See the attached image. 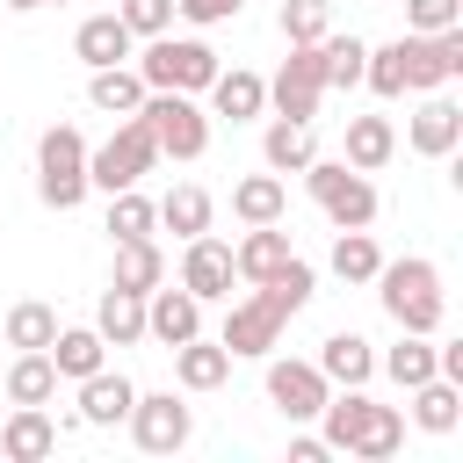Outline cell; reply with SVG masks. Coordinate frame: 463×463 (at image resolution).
Listing matches in <instances>:
<instances>
[{
  "label": "cell",
  "mask_w": 463,
  "mask_h": 463,
  "mask_svg": "<svg viewBox=\"0 0 463 463\" xmlns=\"http://www.w3.org/2000/svg\"><path fill=\"white\" fill-rule=\"evenodd\" d=\"M318 441L333 456H354V463H391L405 449V412L398 405H376L369 383L362 391H333L318 405Z\"/></svg>",
  "instance_id": "6da1fadb"
},
{
  "label": "cell",
  "mask_w": 463,
  "mask_h": 463,
  "mask_svg": "<svg viewBox=\"0 0 463 463\" xmlns=\"http://www.w3.org/2000/svg\"><path fill=\"white\" fill-rule=\"evenodd\" d=\"M376 304L398 333H441L449 318V289H441V268L427 253H405V260H383L376 268Z\"/></svg>",
  "instance_id": "7a4b0ae2"
},
{
  "label": "cell",
  "mask_w": 463,
  "mask_h": 463,
  "mask_svg": "<svg viewBox=\"0 0 463 463\" xmlns=\"http://www.w3.org/2000/svg\"><path fill=\"white\" fill-rule=\"evenodd\" d=\"M159 166V145H152V123L130 109V116H116V130H109V145H94L87 152V188H101V195H116V188H137L145 174Z\"/></svg>",
  "instance_id": "3957f363"
},
{
  "label": "cell",
  "mask_w": 463,
  "mask_h": 463,
  "mask_svg": "<svg viewBox=\"0 0 463 463\" xmlns=\"http://www.w3.org/2000/svg\"><path fill=\"white\" fill-rule=\"evenodd\" d=\"M137 116L152 123V145H159V159H203L210 152V116H203V101L195 94H174V87H145V101H137Z\"/></svg>",
  "instance_id": "277c9868"
},
{
  "label": "cell",
  "mask_w": 463,
  "mask_h": 463,
  "mask_svg": "<svg viewBox=\"0 0 463 463\" xmlns=\"http://www.w3.org/2000/svg\"><path fill=\"white\" fill-rule=\"evenodd\" d=\"M36 195H43V210H80L87 203V137L72 130V123H51L43 137H36Z\"/></svg>",
  "instance_id": "5b68a950"
},
{
  "label": "cell",
  "mask_w": 463,
  "mask_h": 463,
  "mask_svg": "<svg viewBox=\"0 0 463 463\" xmlns=\"http://www.w3.org/2000/svg\"><path fill=\"white\" fill-rule=\"evenodd\" d=\"M304 188H311V203L326 210L333 232L376 224V181H369L362 166H347V159H311V166H304Z\"/></svg>",
  "instance_id": "8992f818"
},
{
  "label": "cell",
  "mask_w": 463,
  "mask_h": 463,
  "mask_svg": "<svg viewBox=\"0 0 463 463\" xmlns=\"http://www.w3.org/2000/svg\"><path fill=\"white\" fill-rule=\"evenodd\" d=\"M137 80L145 87H174V94H203L217 80V51L203 36H145V58H137Z\"/></svg>",
  "instance_id": "52a82bcc"
},
{
  "label": "cell",
  "mask_w": 463,
  "mask_h": 463,
  "mask_svg": "<svg viewBox=\"0 0 463 463\" xmlns=\"http://www.w3.org/2000/svg\"><path fill=\"white\" fill-rule=\"evenodd\" d=\"M282 326H289V311H282L268 289H246V297L224 311V333H217V340H224L232 362H260V354L282 347Z\"/></svg>",
  "instance_id": "ba28073f"
},
{
  "label": "cell",
  "mask_w": 463,
  "mask_h": 463,
  "mask_svg": "<svg viewBox=\"0 0 463 463\" xmlns=\"http://www.w3.org/2000/svg\"><path fill=\"white\" fill-rule=\"evenodd\" d=\"M318 101H326V51H318V43H289L282 72L268 80V109H275V116H297V123H311V116H318Z\"/></svg>",
  "instance_id": "9c48e42d"
},
{
  "label": "cell",
  "mask_w": 463,
  "mask_h": 463,
  "mask_svg": "<svg viewBox=\"0 0 463 463\" xmlns=\"http://www.w3.org/2000/svg\"><path fill=\"white\" fill-rule=\"evenodd\" d=\"M123 427H130V441H137L145 456H174V449H188V434H195V412H188L174 391H137Z\"/></svg>",
  "instance_id": "30bf717a"
},
{
  "label": "cell",
  "mask_w": 463,
  "mask_h": 463,
  "mask_svg": "<svg viewBox=\"0 0 463 463\" xmlns=\"http://www.w3.org/2000/svg\"><path fill=\"white\" fill-rule=\"evenodd\" d=\"M260 362H268V405H275L289 427L318 420V405L333 398V383L318 376V362H297V354H260Z\"/></svg>",
  "instance_id": "8fae6325"
},
{
  "label": "cell",
  "mask_w": 463,
  "mask_h": 463,
  "mask_svg": "<svg viewBox=\"0 0 463 463\" xmlns=\"http://www.w3.org/2000/svg\"><path fill=\"white\" fill-rule=\"evenodd\" d=\"M398 51H405V94H434V87H449L456 72H463V22L456 29H434V36H398Z\"/></svg>",
  "instance_id": "7c38bea8"
},
{
  "label": "cell",
  "mask_w": 463,
  "mask_h": 463,
  "mask_svg": "<svg viewBox=\"0 0 463 463\" xmlns=\"http://www.w3.org/2000/svg\"><path fill=\"white\" fill-rule=\"evenodd\" d=\"M232 246L224 239H210V232H195V239H181V289L195 297V304H232Z\"/></svg>",
  "instance_id": "4fadbf2b"
},
{
  "label": "cell",
  "mask_w": 463,
  "mask_h": 463,
  "mask_svg": "<svg viewBox=\"0 0 463 463\" xmlns=\"http://www.w3.org/2000/svg\"><path fill=\"white\" fill-rule=\"evenodd\" d=\"M405 145L420 152V159H449L456 145H463V109L434 87V94H420V109H412V123H405Z\"/></svg>",
  "instance_id": "5bb4252c"
},
{
  "label": "cell",
  "mask_w": 463,
  "mask_h": 463,
  "mask_svg": "<svg viewBox=\"0 0 463 463\" xmlns=\"http://www.w3.org/2000/svg\"><path fill=\"white\" fill-rule=\"evenodd\" d=\"M289 260H297V246H289V232H282V224H246V239L232 246V275H239L246 289L275 282Z\"/></svg>",
  "instance_id": "9a60e30c"
},
{
  "label": "cell",
  "mask_w": 463,
  "mask_h": 463,
  "mask_svg": "<svg viewBox=\"0 0 463 463\" xmlns=\"http://www.w3.org/2000/svg\"><path fill=\"white\" fill-rule=\"evenodd\" d=\"M130 398H137V383L123 376V369H94V376H80V398H72V420L80 427H123L130 420Z\"/></svg>",
  "instance_id": "2e32d148"
},
{
  "label": "cell",
  "mask_w": 463,
  "mask_h": 463,
  "mask_svg": "<svg viewBox=\"0 0 463 463\" xmlns=\"http://www.w3.org/2000/svg\"><path fill=\"white\" fill-rule=\"evenodd\" d=\"M203 333V304L188 297V289H145V340H159V347H181V340H195Z\"/></svg>",
  "instance_id": "e0dca14e"
},
{
  "label": "cell",
  "mask_w": 463,
  "mask_h": 463,
  "mask_svg": "<svg viewBox=\"0 0 463 463\" xmlns=\"http://www.w3.org/2000/svg\"><path fill=\"white\" fill-rule=\"evenodd\" d=\"M51 449H58V420H51V405H14L7 427H0V456H7V463H43Z\"/></svg>",
  "instance_id": "ac0fdd59"
},
{
  "label": "cell",
  "mask_w": 463,
  "mask_h": 463,
  "mask_svg": "<svg viewBox=\"0 0 463 463\" xmlns=\"http://www.w3.org/2000/svg\"><path fill=\"white\" fill-rule=\"evenodd\" d=\"M318 376H326L333 391H362V383L376 376V347H369L362 333H326V347H318Z\"/></svg>",
  "instance_id": "d6986e66"
},
{
  "label": "cell",
  "mask_w": 463,
  "mask_h": 463,
  "mask_svg": "<svg viewBox=\"0 0 463 463\" xmlns=\"http://www.w3.org/2000/svg\"><path fill=\"white\" fill-rule=\"evenodd\" d=\"M203 94H210V109H217V116H232V123L268 116V80H260V72H246V65H232V72L217 65V80H210Z\"/></svg>",
  "instance_id": "ffe728a7"
},
{
  "label": "cell",
  "mask_w": 463,
  "mask_h": 463,
  "mask_svg": "<svg viewBox=\"0 0 463 463\" xmlns=\"http://www.w3.org/2000/svg\"><path fill=\"white\" fill-rule=\"evenodd\" d=\"M130 43H137V36L123 29V14H87V22L72 29V58H80L87 72H94V65H123Z\"/></svg>",
  "instance_id": "44dd1931"
},
{
  "label": "cell",
  "mask_w": 463,
  "mask_h": 463,
  "mask_svg": "<svg viewBox=\"0 0 463 463\" xmlns=\"http://www.w3.org/2000/svg\"><path fill=\"white\" fill-rule=\"evenodd\" d=\"M260 159H268V174H304V166L318 159V137H311V123H297V116H275V123L260 130Z\"/></svg>",
  "instance_id": "7402d4cb"
},
{
  "label": "cell",
  "mask_w": 463,
  "mask_h": 463,
  "mask_svg": "<svg viewBox=\"0 0 463 463\" xmlns=\"http://www.w3.org/2000/svg\"><path fill=\"white\" fill-rule=\"evenodd\" d=\"M43 354H51L58 383H80V376H94V369L109 362V340H101L94 326H58V340H51Z\"/></svg>",
  "instance_id": "603a6c76"
},
{
  "label": "cell",
  "mask_w": 463,
  "mask_h": 463,
  "mask_svg": "<svg viewBox=\"0 0 463 463\" xmlns=\"http://www.w3.org/2000/svg\"><path fill=\"white\" fill-rule=\"evenodd\" d=\"M174 354V383L181 391H217L224 376H232V354H224V340H181V347H166Z\"/></svg>",
  "instance_id": "cb8c5ba5"
},
{
  "label": "cell",
  "mask_w": 463,
  "mask_h": 463,
  "mask_svg": "<svg viewBox=\"0 0 463 463\" xmlns=\"http://www.w3.org/2000/svg\"><path fill=\"white\" fill-rule=\"evenodd\" d=\"M94 333L109 340V347H137L145 340V297L137 289H101V304H94Z\"/></svg>",
  "instance_id": "d4e9b609"
},
{
  "label": "cell",
  "mask_w": 463,
  "mask_h": 463,
  "mask_svg": "<svg viewBox=\"0 0 463 463\" xmlns=\"http://www.w3.org/2000/svg\"><path fill=\"white\" fill-rule=\"evenodd\" d=\"M391 152H398L391 116H347V145H340V159H347V166L376 174V166H391Z\"/></svg>",
  "instance_id": "484cf974"
},
{
  "label": "cell",
  "mask_w": 463,
  "mask_h": 463,
  "mask_svg": "<svg viewBox=\"0 0 463 463\" xmlns=\"http://www.w3.org/2000/svg\"><path fill=\"white\" fill-rule=\"evenodd\" d=\"M51 398H58L51 354L43 347H14V362H7V405H51Z\"/></svg>",
  "instance_id": "4316f807"
},
{
  "label": "cell",
  "mask_w": 463,
  "mask_h": 463,
  "mask_svg": "<svg viewBox=\"0 0 463 463\" xmlns=\"http://www.w3.org/2000/svg\"><path fill=\"white\" fill-rule=\"evenodd\" d=\"M412 427H427V434H456V427H463V383H449V376L412 383Z\"/></svg>",
  "instance_id": "83f0119b"
},
{
  "label": "cell",
  "mask_w": 463,
  "mask_h": 463,
  "mask_svg": "<svg viewBox=\"0 0 463 463\" xmlns=\"http://www.w3.org/2000/svg\"><path fill=\"white\" fill-rule=\"evenodd\" d=\"M282 210H289L282 174H246V181L232 188V217H239V224H282Z\"/></svg>",
  "instance_id": "f1b7e54d"
},
{
  "label": "cell",
  "mask_w": 463,
  "mask_h": 463,
  "mask_svg": "<svg viewBox=\"0 0 463 463\" xmlns=\"http://www.w3.org/2000/svg\"><path fill=\"white\" fill-rule=\"evenodd\" d=\"M87 101H94L101 116H130V109L145 101L137 65H94V72H87Z\"/></svg>",
  "instance_id": "f546056e"
},
{
  "label": "cell",
  "mask_w": 463,
  "mask_h": 463,
  "mask_svg": "<svg viewBox=\"0 0 463 463\" xmlns=\"http://www.w3.org/2000/svg\"><path fill=\"white\" fill-rule=\"evenodd\" d=\"M109 282L145 297V289H159V282H166V253H159L152 239H116V275H109Z\"/></svg>",
  "instance_id": "4dcf8cb0"
},
{
  "label": "cell",
  "mask_w": 463,
  "mask_h": 463,
  "mask_svg": "<svg viewBox=\"0 0 463 463\" xmlns=\"http://www.w3.org/2000/svg\"><path fill=\"white\" fill-rule=\"evenodd\" d=\"M376 369H383L398 391H412V383L441 376V369H434V333H398V347H391V354H376Z\"/></svg>",
  "instance_id": "1f68e13d"
},
{
  "label": "cell",
  "mask_w": 463,
  "mask_h": 463,
  "mask_svg": "<svg viewBox=\"0 0 463 463\" xmlns=\"http://www.w3.org/2000/svg\"><path fill=\"white\" fill-rule=\"evenodd\" d=\"M159 224H166L174 239H195V232H210V188H195V181L166 188V195H159Z\"/></svg>",
  "instance_id": "d6a6232c"
},
{
  "label": "cell",
  "mask_w": 463,
  "mask_h": 463,
  "mask_svg": "<svg viewBox=\"0 0 463 463\" xmlns=\"http://www.w3.org/2000/svg\"><path fill=\"white\" fill-rule=\"evenodd\" d=\"M376 268H383V246L369 239V224L362 232H333V275L340 282H376Z\"/></svg>",
  "instance_id": "836d02e7"
},
{
  "label": "cell",
  "mask_w": 463,
  "mask_h": 463,
  "mask_svg": "<svg viewBox=\"0 0 463 463\" xmlns=\"http://www.w3.org/2000/svg\"><path fill=\"white\" fill-rule=\"evenodd\" d=\"M152 232H159V203L137 188H116L109 195V239H152Z\"/></svg>",
  "instance_id": "e575fe53"
},
{
  "label": "cell",
  "mask_w": 463,
  "mask_h": 463,
  "mask_svg": "<svg viewBox=\"0 0 463 463\" xmlns=\"http://www.w3.org/2000/svg\"><path fill=\"white\" fill-rule=\"evenodd\" d=\"M318 51H326V87H340V94H347V87H362V58H369V43H362V36H333V29H326V36H318Z\"/></svg>",
  "instance_id": "d590c367"
},
{
  "label": "cell",
  "mask_w": 463,
  "mask_h": 463,
  "mask_svg": "<svg viewBox=\"0 0 463 463\" xmlns=\"http://www.w3.org/2000/svg\"><path fill=\"white\" fill-rule=\"evenodd\" d=\"M51 340H58V311L36 304V297H22L7 311V347H51Z\"/></svg>",
  "instance_id": "8d00e7d4"
},
{
  "label": "cell",
  "mask_w": 463,
  "mask_h": 463,
  "mask_svg": "<svg viewBox=\"0 0 463 463\" xmlns=\"http://www.w3.org/2000/svg\"><path fill=\"white\" fill-rule=\"evenodd\" d=\"M282 43H318L333 29V0H282Z\"/></svg>",
  "instance_id": "74e56055"
},
{
  "label": "cell",
  "mask_w": 463,
  "mask_h": 463,
  "mask_svg": "<svg viewBox=\"0 0 463 463\" xmlns=\"http://www.w3.org/2000/svg\"><path fill=\"white\" fill-rule=\"evenodd\" d=\"M362 80H369V94L398 101V94H405V51H398V43H376V51L362 58Z\"/></svg>",
  "instance_id": "f35d334b"
},
{
  "label": "cell",
  "mask_w": 463,
  "mask_h": 463,
  "mask_svg": "<svg viewBox=\"0 0 463 463\" xmlns=\"http://www.w3.org/2000/svg\"><path fill=\"white\" fill-rule=\"evenodd\" d=\"M260 289H268V297H275V304H282V311L297 318V311H304V304L318 297V275H311V260H289V268H282L275 282H260Z\"/></svg>",
  "instance_id": "ab89813d"
},
{
  "label": "cell",
  "mask_w": 463,
  "mask_h": 463,
  "mask_svg": "<svg viewBox=\"0 0 463 463\" xmlns=\"http://www.w3.org/2000/svg\"><path fill=\"white\" fill-rule=\"evenodd\" d=\"M116 14H123L130 36H166V29H174V0H123Z\"/></svg>",
  "instance_id": "60d3db41"
},
{
  "label": "cell",
  "mask_w": 463,
  "mask_h": 463,
  "mask_svg": "<svg viewBox=\"0 0 463 463\" xmlns=\"http://www.w3.org/2000/svg\"><path fill=\"white\" fill-rule=\"evenodd\" d=\"M456 22H463V0H405L412 36H434V29H456Z\"/></svg>",
  "instance_id": "b9f144b4"
},
{
  "label": "cell",
  "mask_w": 463,
  "mask_h": 463,
  "mask_svg": "<svg viewBox=\"0 0 463 463\" xmlns=\"http://www.w3.org/2000/svg\"><path fill=\"white\" fill-rule=\"evenodd\" d=\"M239 7H246V0H174V14H181V22H195V29L239 22Z\"/></svg>",
  "instance_id": "7bdbcfd3"
},
{
  "label": "cell",
  "mask_w": 463,
  "mask_h": 463,
  "mask_svg": "<svg viewBox=\"0 0 463 463\" xmlns=\"http://www.w3.org/2000/svg\"><path fill=\"white\" fill-rule=\"evenodd\" d=\"M326 456H333V449H326L318 434H297V441H289V463H326Z\"/></svg>",
  "instance_id": "ee69618b"
},
{
  "label": "cell",
  "mask_w": 463,
  "mask_h": 463,
  "mask_svg": "<svg viewBox=\"0 0 463 463\" xmlns=\"http://www.w3.org/2000/svg\"><path fill=\"white\" fill-rule=\"evenodd\" d=\"M0 7H14V14H29V7H65V0H0Z\"/></svg>",
  "instance_id": "f6af8a7d"
}]
</instances>
